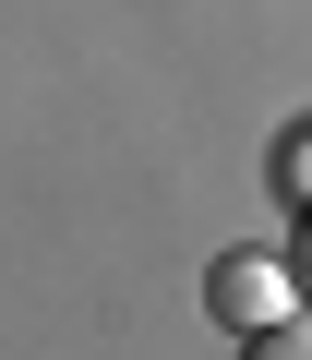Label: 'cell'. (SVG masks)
I'll return each instance as SVG.
<instances>
[{
    "instance_id": "1",
    "label": "cell",
    "mask_w": 312,
    "mask_h": 360,
    "mask_svg": "<svg viewBox=\"0 0 312 360\" xmlns=\"http://www.w3.org/2000/svg\"><path fill=\"white\" fill-rule=\"evenodd\" d=\"M204 300H216V324H228V336H264V324L300 300V276H288V252H216Z\"/></svg>"
},
{
    "instance_id": "2",
    "label": "cell",
    "mask_w": 312,
    "mask_h": 360,
    "mask_svg": "<svg viewBox=\"0 0 312 360\" xmlns=\"http://www.w3.org/2000/svg\"><path fill=\"white\" fill-rule=\"evenodd\" d=\"M276 205H288V217H300V205H312V120H300V132H288V144H276Z\"/></svg>"
},
{
    "instance_id": "3",
    "label": "cell",
    "mask_w": 312,
    "mask_h": 360,
    "mask_svg": "<svg viewBox=\"0 0 312 360\" xmlns=\"http://www.w3.org/2000/svg\"><path fill=\"white\" fill-rule=\"evenodd\" d=\"M240 348H252V360H312V312H276V324L240 336Z\"/></svg>"
},
{
    "instance_id": "4",
    "label": "cell",
    "mask_w": 312,
    "mask_h": 360,
    "mask_svg": "<svg viewBox=\"0 0 312 360\" xmlns=\"http://www.w3.org/2000/svg\"><path fill=\"white\" fill-rule=\"evenodd\" d=\"M288 276H300V300H312V205H300V240H288Z\"/></svg>"
}]
</instances>
